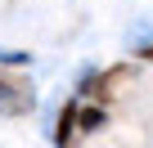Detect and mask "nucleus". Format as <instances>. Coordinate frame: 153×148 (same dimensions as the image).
<instances>
[{
	"label": "nucleus",
	"instance_id": "nucleus-4",
	"mask_svg": "<svg viewBox=\"0 0 153 148\" xmlns=\"http://www.w3.org/2000/svg\"><path fill=\"white\" fill-rule=\"evenodd\" d=\"M32 63V54H23V49H0V67H27Z\"/></svg>",
	"mask_w": 153,
	"mask_h": 148
},
{
	"label": "nucleus",
	"instance_id": "nucleus-2",
	"mask_svg": "<svg viewBox=\"0 0 153 148\" xmlns=\"http://www.w3.org/2000/svg\"><path fill=\"white\" fill-rule=\"evenodd\" d=\"M76 117H81V108H76V99H68L59 108V117H54V144L59 148H68V139L76 135Z\"/></svg>",
	"mask_w": 153,
	"mask_h": 148
},
{
	"label": "nucleus",
	"instance_id": "nucleus-5",
	"mask_svg": "<svg viewBox=\"0 0 153 148\" xmlns=\"http://www.w3.org/2000/svg\"><path fill=\"white\" fill-rule=\"evenodd\" d=\"M135 54H140V58H149V63H153V40H140V45H135Z\"/></svg>",
	"mask_w": 153,
	"mask_h": 148
},
{
	"label": "nucleus",
	"instance_id": "nucleus-1",
	"mask_svg": "<svg viewBox=\"0 0 153 148\" xmlns=\"http://www.w3.org/2000/svg\"><path fill=\"white\" fill-rule=\"evenodd\" d=\"M36 108L32 81L23 77V67H0V112L5 117H23Z\"/></svg>",
	"mask_w": 153,
	"mask_h": 148
},
{
	"label": "nucleus",
	"instance_id": "nucleus-3",
	"mask_svg": "<svg viewBox=\"0 0 153 148\" xmlns=\"http://www.w3.org/2000/svg\"><path fill=\"white\" fill-rule=\"evenodd\" d=\"M104 121H108V112H104V108H81V117H76V130L90 135V130H99Z\"/></svg>",
	"mask_w": 153,
	"mask_h": 148
}]
</instances>
